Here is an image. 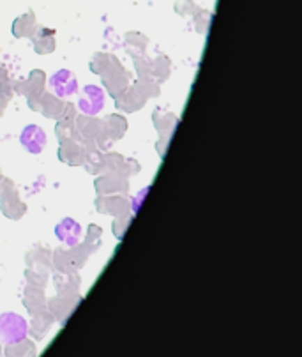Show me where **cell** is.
Returning a JSON list of instances; mask_svg holds the SVG:
<instances>
[{
    "label": "cell",
    "instance_id": "277c9868",
    "mask_svg": "<svg viewBox=\"0 0 302 357\" xmlns=\"http://www.w3.org/2000/svg\"><path fill=\"white\" fill-rule=\"evenodd\" d=\"M20 142H22L23 147L31 154H41L46 147V142H48V137H46L45 130L38 124H29L23 128L22 135H20Z\"/></svg>",
    "mask_w": 302,
    "mask_h": 357
},
{
    "label": "cell",
    "instance_id": "7a4b0ae2",
    "mask_svg": "<svg viewBox=\"0 0 302 357\" xmlns=\"http://www.w3.org/2000/svg\"><path fill=\"white\" fill-rule=\"evenodd\" d=\"M48 84L53 94L61 99L75 98L80 91L78 78H76L69 69H59L57 73H53V75L50 76Z\"/></svg>",
    "mask_w": 302,
    "mask_h": 357
},
{
    "label": "cell",
    "instance_id": "5b68a950",
    "mask_svg": "<svg viewBox=\"0 0 302 357\" xmlns=\"http://www.w3.org/2000/svg\"><path fill=\"white\" fill-rule=\"evenodd\" d=\"M55 234H57L59 239L62 243H66L68 246H78L82 243V237H84V230H82V225L78 223L73 218H64L61 223L55 228Z\"/></svg>",
    "mask_w": 302,
    "mask_h": 357
},
{
    "label": "cell",
    "instance_id": "6da1fadb",
    "mask_svg": "<svg viewBox=\"0 0 302 357\" xmlns=\"http://www.w3.org/2000/svg\"><path fill=\"white\" fill-rule=\"evenodd\" d=\"M27 320L16 313H4L0 315V340L8 345L22 342L27 336Z\"/></svg>",
    "mask_w": 302,
    "mask_h": 357
},
{
    "label": "cell",
    "instance_id": "3957f363",
    "mask_svg": "<svg viewBox=\"0 0 302 357\" xmlns=\"http://www.w3.org/2000/svg\"><path fill=\"white\" fill-rule=\"evenodd\" d=\"M105 105L106 94L98 85H87V87H84V91H82V94L78 98L80 112L85 115H91V117L101 114Z\"/></svg>",
    "mask_w": 302,
    "mask_h": 357
}]
</instances>
